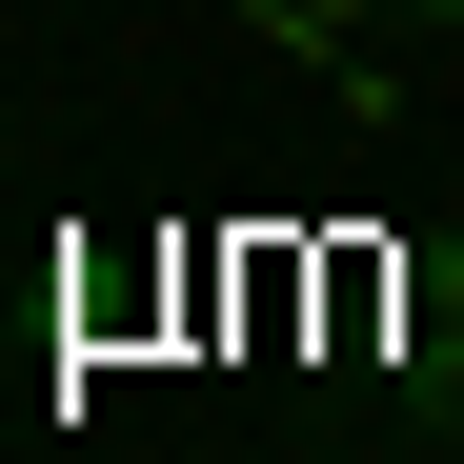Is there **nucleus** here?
Returning a JSON list of instances; mask_svg holds the SVG:
<instances>
[{
  "label": "nucleus",
  "mask_w": 464,
  "mask_h": 464,
  "mask_svg": "<svg viewBox=\"0 0 464 464\" xmlns=\"http://www.w3.org/2000/svg\"><path fill=\"white\" fill-rule=\"evenodd\" d=\"M404 424H464V324H424V343H404Z\"/></svg>",
  "instance_id": "obj_1"
},
{
  "label": "nucleus",
  "mask_w": 464,
  "mask_h": 464,
  "mask_svg": "<svg viewBox=\"0 0 464 464\" xmlns=\"http://www.w3.org/2000/svg\"><path fill=\"white\" fill-rule=\"evenodd\" d=\"M404 303H424V324H464V243H404Z\"/></svg>",
  "instance_id": "obj_2"
},
{
  "label": "nucleus",
  "mask_w": 464,
  "mask_h": 464,
  "mask_svg": "<svg viewBox=\"0 0 464 464\" xmlns=\"http://www.w3.org/2000/svg\"><path fill=\"white\" fill-rule=\"evenodd\" d=\"M343 21H383V0H263V41H343Z\"/></svg>",
  "instance_id": "obj_3"
},
{
  "label": "nucleus",
  "mask_w": 464,
  "mask_h": 464,
  "mask_svg": "<svg viewBox=\"0 0 464 464\" xmlns=\"http://www.w3.org/2000/svg\"><path fill=\"white\" fill-rule=\"evenodd\" d=\"M424 21H464V0H424Z\"/></svg>",
  "instance_id": "obj_4"
}]
</instances>
